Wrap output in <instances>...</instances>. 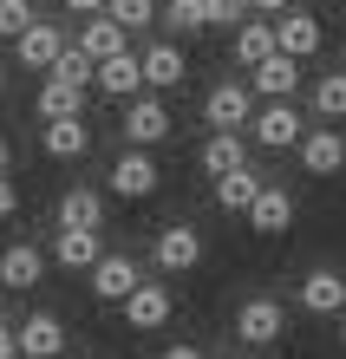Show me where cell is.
Wrapping results in <instances>:
<instances>
[{
    "mask_svg": "<svg viewBox=\"0 0 346 359\" xmlns=\"http://www.w3.org/2000/svg\"><path fill=\"white\" fill-rule=\"evenodd\" d=\"M281 333H288V307H281L274 294H248V301L235 307V340H248V346H274Z\"/></svg>",
    "mask_w": 346,
    "mask_h": 359,
    "instance_id": "cell-1",
    "label": "cell"
},
{
    "mask_svg": "<svg viewBox=\"0 0 346 359\" xmlns=\"http://www.w3.org/2000/svg\"><path fill=\"white\" fill-rule=\"evenodd\" d=\"M164 137H170V104L157 92L124 104V151H150V144H164Z\"/></svg>",
    "mask_w": 346,
    "mask_h": 359,
    "instance_id": "cell-2",
    "label": "cell"
},
{
    "mask_svg": "<svg viewBox=\"0 0 346 359\" xmlns=\"http://www.w3.org/2000/svg\"><path fill=\"white\" fill-rule=\"evenodd\" d=\"M150 262H157L164 274H189V268L203 262V229H197V222H170V229H157Z\"/></svg>",
    "mask_w": 346,
    "mask_h": 359,
    "instance_id": "cell-3",
    "label": "cell"
},
{
    "mask_svg": "<svg viewBox=\"0 0 346 359\" xmlns=\"http://www.w3.org/2000/svg\"><path fill=\"white\" fill-rule=\"evenodd\" d=\"M66 53H72V39H66V27H53V20H39V27H27V33L13 39V59L27 72H53Z\"/></svg>",
    "mask_w": 346,
    "mask_h": 359,
    "instance_id": "cell-4",
    "label": "cell"
},
{
    "mask_svg": "<svg viewBox=\"0 0 346 359\" xmlns=\"http://www.w3.org/2000/svg\"><path fill=\"white\" fill-rule=\"evenodd\" d=\"M203 118H209V131H248V124H255L248 86H242V79H222V86H209V98H203Z\"/></svg>",
    "mask_w": 346,
    "mask_h": 359,
    "instance_id": "cell-5",
    "label": "cell"
},
{
    "mask_svg": "<svg viewBox=\"0 0 346 359\" xmlns=\"http://www.w3.org/2000/svg\"><path fill=\"white\" fill-rule=\"evenodd\" d=\"M248 137L262 144V151H300V137H307V124H300L294 104H262L248 124Z\"/></svg>",
    "mask_w": 346,
    "mask_h": 359,
    "instance_id": "cell-6",
    "label": "cell"
},
{
    "mask_svg": "<svg viewBox=\"0 0 346 359\" xmlns=\"http://www.w3.org/2000/svg\"><path fill=\"white\" fill-rule=\"evenodd\" d=\"M105 255H112V248H105L98 229H59V236H53V262L72 268V274H92Z\"/></svg>",
    "mask_w": 346,
    "mask_h": 359,
    "instance_id": "cell-7",
    "label": "cell"
},
{
    "mask_svg": "<svg viewBox=\"0 0 346 359\" xmlns=\"http://www.w3.org/2000/svg\"><path fill=\"white\" fill-rule=\"evenodd\" d=\"M105 183H112L124 203H144V196H157L164 177H157V163H150V151H124V157L112 163V177H105Z\"/></svg>",
    "mask_w": 346,
    "mask_h": 359,
    "instance_id": "cell-8",
    "label": "cell"
},
{
    "mask_svg": "<svg viewBox=\"0 0 346 359\" xmlns=\"http://www.w3.org/2000/svg\"><path fill=\"white\" fill-rule=\"evenodd\" d=\"M79 53L92 59V66H112V59L131 53V33H124L112 13H98V20H85V27H79Z\"/></svg>",
    "mask_w": 346,
    "mask_h": 359,
    "instance_id": "cell-9",
    "label": "cell"
},
{
    "mask_svg": "<svg viewBox=\"0 0 346 359\" xmlns=\"http://www.w3.org/2000/svg\"><path fill=\"white\" fill-rule=\"evenodd\" d=\"M320 39H327V27H320L307 7H294V13H281V20H274V46L288 53V59H314V53H320Z\"/></svg>",
    "mask_w": 346,
    "mask_h": 359,
    "instance_id": "cell-10",
    "label": "cell"
},
{
    "mask_svg": "<svg viewBox=\"0 0 346 359\" xmlns=\"http://www.w3.org/2000/svg\"><path fill=\"white\" fill-rule=\"evenodd\" d=\"M138 287H144V274H138L131 255H105V262L92 268V294H98V301H112V307H124Z\"/></svg>",
    "mask_w": 346,
    "mask_h": 359,
    "instance_id": "cell-11",
    "label": "cell"
},
{
    "mask_svg": "<svg viewBox=\"0 0 346 359\" xmlns=\"http://www.w3.org/2000/svg\"><path fill=\"white\" fill-rule=\"evenodd\" d=\"M66 353V320L59 313H27L20 320V359H59Z\"/></svg>",
    "mask_w": 346,
    "mask_h": 359,
    "instance_id": "cell-12",
    "label": "cell"
},
{
    "mask_svg": "<svg viewBox=\"0 0 346 359\" xmlns=\"http://www.w3.org/2000/svg\"><path fill=\"white\" fill-rule=\"evenodd\" d=\"M300 307L307 313H346V274L340 268H307L300 274Z\"/></svg>",
    "mask_w": 346,
    "mask_h": 359,
    "instance_id": "cell-13",
    "label": "cell"
},
{
    "mask_svg": "<svg viewBox=\"0 0 346 359\" xmlns=\"http://www.w3.org/2000/svg\"><path fill=\"white\" fill-rule=\"evenodd\" d=\"M170 287L164 281H144L131 301H124V327H138V333H157V327H170Z\"/></svg>",
    "mask_w": 346,
    "mask_h": 359,
    "instance_id": "cell-14",
    "label": "cell"
},
{
    "mask_svg": "<svg viewBox=\"0 0 346 359\" xmlns=\"http://www.w3.org/2000/svg\"><path fill=\"white\" fill-rule=\"evenodd\" d=\"M294 86H300V59H288V53H274L268 66L248 72V92H262L268 104H294Z\"/></svg>",
    "mask_w": 346,
    "mask_h": 359,
    "instance_id": "cell-15",
    "label": "cell"
},
{
    "mask_svg": "<svg viewBox=\"0 0 346 359\" xmlns=\"http://www.w3.org/2000/svg\"><path fill=\"white\" fill-rule=\"evenodd\" d=\"M300 170L307 177H340L346 170V137L340 131H307L300 137Z\"/></svg>",
    "mask_w": 346,
    "mask_h": 359,
    "instance_id": "cell-16",
    "label": "cell"
},
{
    "mask_svg": "<svg viewBox=\"0 0 346 359\" xmlns=\"http://www.w3.org/2000/svg\"><path fill=\"white\" fill-rule=\"evenodd\" d=\"M138 59H144V86H150V92L183 86V46H177V39H150Z\"/></svg>",
    "mask_w": 346,
    "mask_h": 359,
    "instance_id": "cell-17",
    "label": "cell"
},
{
    "mask_svg": "<svg viewBox=\"0 0 346 359\" xmlns=\"http://www.w3.org/2000/svg\"><path fill=\"white\" fill-rule=\"evenodd\" d=\"M39 274H46V255H39L33 242H13V248H0V287L27 294V287H39Z\"/></svg>",
    "mask_w": 346,
    "mask_h": 359,
    "instance_id": "cell-18",
    "label": "cell"
},
{
    "mask_svg": "<svg viewBox=\"0 0 346 359\" xmlns=\"http://www.w3.org/2000/svg\"><path fill=\"white\" fill-rule=\"evenodd\" d=\"M197 163H203L215 183L235 177V170H248V137H242V131H215V137L203 144V157H197Z\"/></svg>",
    "mask_w": 346,
    "mask_h": 359,
    "instance_id": "cell-19",
    "label": "cell"
},
{
    "mask_svg": "<svg viewBox=\"0 0 346 359\" xmlns=\"http://www.w3.org/2000/svg\"><path fill=\"white\" fill-rule=\"evenodd\" d=\"M39 151L59 157V163L85 157V151H92V124H85V118H59V124H46V131H39Z\"/></svg>",
    "mask_w": 346,
    "mask_h": 359,
    "instance_id": "cell-20",
    "label": "cell"
},
{
    "mask_svg": "<svg viewBox=\"0 0 346 359\" xmlns=\"http://www.w3.org/2000/svg\"><path fill=\"white\" fill-rule=\"evenodd\" d=\"M59 229H105V196L92 183H72L59 196Z\"/></svg>",
    "mask_w": 346,
    "mask_h": 359,
    "instance_id": "cell-21",
    "label": "cell"
},
{
    "mask_svg": "<svg viewBox=\"0 0 346 359\" xmlns=\"http://www.w3.org/2000/svg\"><path fill=\"white\" fill-rule=\"evenodd\" d=\"M288 222H294V196L281 183H268L262 203L248 209V229H255V236H288Z\"/></svg>",
    "mask_w": 346,
    "mask_h": 359,
    "instance_id": "cell-22",
    "label": "cell"
},
{
    "mask_svg": "<svg viewBox=\"0 0 346 359\" xmlns=\"http://www.w3.org/2000/svg\"><path fill=\"white\" fill-rule=\"evenodd\" d=\"M98 92L105 98H144V59L138 53H124V59H112V66H98Z\"/></svg>",
    "mask_w": 346,
    "mask_h": 359,
    "instance_id": "cell-23",
    "label": "cell"
},
{
    "mask_svg": "<svg viewBox=\"0 0 346 359\" xmlns=\"http://www.w3.org/2000/svg\"><path fill=\"white\" fill-rule=\"evenodd\" d=\"M281 46H274V20H248L242 33H235V66L255 72V66H268Z\"/></svg>",
    "mask_w": 346,
    "mask_h": 359,
    "instance_id": "cell-24",
    "label": "cell"
},
{
    "mask_svg": "<svg viewBox=\"0 0 346 359\" xmlns=\"http://www.w3.org/2000/svg\"><path fill=\"white\" fill-rule=\"evenodd\" d=\"M262 189H268V177L235 170V177H222V183H215V209H229V216H248V209L262 203Z\"/></svg>",
    "mask_w": 346,
    "mask_h": 359,
    "instance_id": "cell-25",
    "label": "cell"
},
{
    "mask_svg": "<svg viewBox=\"0 0 346 359\" xmlns=\"http://www.w3.org/2000/svg\"><path fill=\"white\" fill-rule=\"evenodd\" d=\"M39 118L59 124V118H85V92L79 86H59V79H46L39 86Z\"/></svg>",
    "mask_w": 346,
    "mask_h": 359,
    "instance_id": "cell-26",
    "label": "cell"
},
{
    "mask_svg": "<svg viewBox=\"0 0 346 359\" xmlns=\"http://www.w3.org/2000/svg\"><path fill=\"white\" fill-rule=\"evenodd\" d=\"M314 111L320 118H346V66H333V72L314 79Z\"/></svg>",
    "mask_w": 346,
    "mask_h": 359,
    "instance_id": "cell-27",
    "label": "cell"
},
{
    "mask_svg": "<svg viewBox=\"0 0 346 359\" xmlns=\"http://www.w3.org/2000/svg\"><path fill=\"white\" fill-rule=\"evenodd\" d=\"M46 79H59V86H79V92H92V86H98V66H92V59H85V53L72 46V53H66V59H59V66L46 72Z\"/></svg>",
    "mask_w": 346,
    "mask_h": 359,
    "instance_id": "cell-28",
    "label": "cell"
},
{
    "mask_svg": "<svg viewBox=\"0 0 346 359\" xmlns=\"http://www.w3.org/2000/svg\"><path fill=\"white\" fill-rule=\"evenodd\" d=\"M164 27L170 33H203L209 27V7H203V0H170V7H164Z\"/></svg>",
    "mask_w": 346,
    "mask_h": 359,
    "instance_id": "cell-29",
    "label": "cell"
},
{
    "mask_svg": "<svg viewBox=\"0 0 346 359\" xmlns=\"http://www.w3.org/2000/svg\"><path fill=\"white\" fill-rule=\"evenodd\" d=\"M157 13H164L157 0H112V20H118L124 33H144V27H150Z\"/></svg>",
    "mask_w": 346,
    "mask_h": 359,
    "instance_id": "cell-30",
    "label": "cell"
},
{
    "mask_svg": "<svg viewBox=\"0 0 346 359\" xmlns=\"http://www.w3.org/2000/svg\"><path fill=\"white\" fill-rule=\"evenodd\" d=\"M27 27H39L33 0H0V39H20Z\"/></svg>",
    "mask_w": 346,
    "mask_h": 359,
    "instance_id": "cell-31",
    "label": "cell"
},
{
    "mask_svg": "<svg viewBox=\"0 0 346 359\" xmlns=\"http://www.w3.org/2000/svg\"><path fill=\"white\" fill-rule=\"evenodd\" d=\"M203 7H209V27H235V33L248 27V0H203Z\"/></svg>",
    "mask_w": 346,
    "mask_h": 359,
    "instance_id": "cell-32",
    "label": "cell"
},
{
    "mask_svg": "<svg viewBox=\"0 0 346 359\" xmlns=\"http://www.w3.org/2000/svg\"><path fill=\"white\" fill-rule=\"evenodd\" d=\"M66 13H79V20H98V13H112V0H66Z\"/></svg>",
    "mask_w": 346,
    "mask_h": 359,
    "instance_id": "cell-33",
    "label": "cell"
},
{
    "mask_svg": "<svg viewBox=\"0 0 346 359\" xmlns=\"http://www.w3.org/2000/svg\"><path fill=\"white\" fill-rule=\"evenodd\" d=\"M248 13H262V20H281V13H294V0H248Z\"/></svg>",
    "mask_w": 346,
    "mask_h": 359,
    "instance_id": "cell-34",
    "label": "cell"
},
{
    "mask_svg": "<svg viewBox=\"0 0 346 359\" xmlns=\"http://www.w3.org/2000/svg\"><path fill=\"white\" fill-rule=\"evenodd\" d=\"M13 209H20V189H13L7 177H0V222H7V216H13Z\"/></svg>",
    "mask_w": 346,
    "mask_h": 359,
    "instance_id": "cell-35",
    "label": "cell"
},
{
    "mask_svg": "<svg viewBox=\"0 0 346 359\" xmlns=\"http://www.w3.org/2000/svg\"><path fill=\"white\" fill-rule=\"evenodd\" d=\"M0 359H20V327H0Z\"/></svg>",
    "mask_w": 346,
    "mask_h": 359,
    "instance_id": "cell-36",
    "label": "cell"
},
{
    "mask_svg": "<svg viewBox=\"0 0 346 359\" xmlns=\"http://www.w3.org/2000/svg\"><path fill=\"white\" fill-rule=\"evenodd\" d=\"M164 359H203V346H189V340H177V346H164Z\"/></svg>",
    "mask_w": 346,
    "mask_h": 359,
    "instance_id": "cell-37",
    "label": "cell"
},
{
    "mask_svg": "<svg viewBox=\"0 0 346 359\" xmlns=\"http://www.w3.org/2000/svg\"><path fill=\"white\" fill-rule=\"evenodd\" d=\"M7 163H13V144H7V131H0V177H7Z\"/></svg>",
    "mask_w": 346,
    "mask_h": 359,
    "instance_id": "cell-38",
    "label": "cell"
},
{
    "mask_svg": "<svg viewBox=\"0 0 346 359\" xmlns=\"http://www.w3.org/2000/svg\"><path fill=\"white\" fill-rule=\"evenodd\" d=\"M229 359H255V353H229Z\"/></svg>",
    "mask_w": 346,
    "mask_h": 359,
    "instance_id": "cell-39",
    "label": "cell"
},
{
    "mask_svg": "<svg viewBox=\"0 0 346 359\" xmlns=\"http://www.w3.org/2000/svg\"><path fill=\"white\" fill-rule=\"evenodd\" d=\"M0 92H7V72H0Z\"/></svg>",
    "mask_w": 346,
    "mask_h": 359,
    "instance_id": "cell-40",
    "label": "cell"
},
{
    "mask_svg": "<svg viewBox=\"0 0 346 359\" xmlns=\"http://www.w3.org/2000/svg\"><path fill=\"white\" fill-rule=\"evenodd\" d=\"M340 340H346V327H340Z\"/></svg>",
    "mask_w": 346,
    "mask_h": 359,
    "instance_id": "cell-41",
    "label": "cell"
}]
</instances>
